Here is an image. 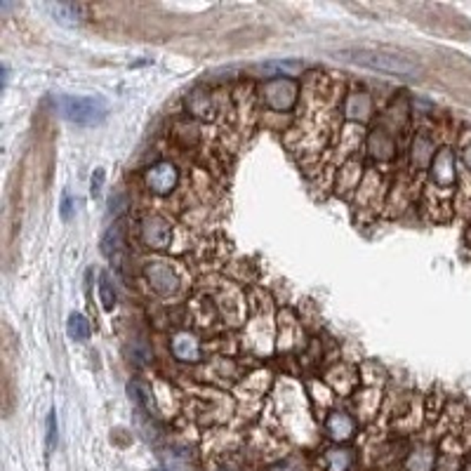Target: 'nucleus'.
Wrapping results in <instances>:
<instances>
[{"label":"nucleus","instance_id":"obj_5","mask_svg":"<svg viewBox=\"0 0 471 471\" xmlns=\"http://www.w3.org/2000/svg\"><path fill=\"white\" fill-rule=\"evenodd\" d=\"M326 431L333 441H339V443L351 441L353 434H356V422L346 413H333L326 420Z\"/></svg>","mask_w":471,"mask_h":471},{"label":"nucleus","instance_id":"obj_2","mask_svg":"<svg viewBox=\"0 0 471 471\" xmlns=\"http://www.w3.org/2000/svg\"><path fill=\"white\" fill-rule=\"evenodd\" d=\"M59 113L64 115L68 123L81 128H92L99 125L106 118V102L99 97H73L64 95L57 99Z\"/></svg>","mask_w":471,"mask_h":471},{"label":"nucleus","instance_id":"obj_13","mask_svg":"<svg viewBox=\"0 0 471 471\" xmlns=\"http://www.w3.org/2000/svg\"><path fill=\"white\" fill-rule=\"evenodd\" d=\"M104 170L97 167L95 175H92V196H99V191H102V184H104Z\"/></svg>","mask_w":471,"mask_h":471},{"label":"nucleus","instance_id":"obj_9","mask_svg":"<svg viewBox=\"0 0 471 471\" xmlns=\"http://www.w3.org/2000/svg\"><path fill=\"white\" fill-rule=\"evenodd\" d=\"M99 299H102V306L106 309V311H111V309L115 306V290H113L109 274L99 276Z\"/></svg>","mask_w":471,"mask_h":471},{"label":"nucleus","instance_id":"obj_3","mask_svg":"<svg viewBox=\"0 0 471 471\" xmlns=\"http://www.w3.org/2000/svg\"><path fill=\"white\" fill-rule=\"evenodd\" d=\"M177 184V170L170 163H158L146 172V187L156 194H167Z\"/></svg>","mask_w":471,"mask_h":471},{"label":"nucleus","instance_id":"obj_8","mask_svg":"<svg viewBox=\"0 0 471 471\" xmlns=\"http://www.w3.org/2000/svg\"><path fill=\"white\" fill-rule=\"evenodd\" d=\"M66 330H68V335H71L73 339H78V342H85V339L90 337V323H88V319H85V316H81V314H71V316H68Z\"/></svg>","mask_w":471,"mask_h":471},{"label":"nucleus","instance_id":"obj_10","mask_svg":"<svg viewBox=\"0 0 471 471\" xmlns=\"http://www.w3.org/2000/svg\"><path fill=\"white\" fill-rule=\"evenodd\" d=\"M50 12L59 24H68V26L78 24V10L73 5H50Z\"/></svg>","mask_w":471,"mask_h":471},{"label":"nucleus","instance_id":"obj_11","mask_svg":"<svg viewBox=\"0 0 471 471\" xmlns=\"http://www.w3.org/2000/svg\"><path fill=\"white\" fill-rule=\"evenodd\" d=\"M431 467H434V452L431 450H417L408 460V471H429Z\"/></svg>","mask_w":471,"mask_h":471},{"label":"nucleus","instance_id":"obj_1","mask_svg":"<svg viewBox=\"0 0 471 471\" xmlns=\"http://www.w3.org/2000/svg\"><path fill=\"white\" fill-rule=\"evenodd\" d=\"M342 57L351 64H358L363 68L377 73H389V76H405V78H415L420 76V64L415 59L398 55V52L382 50V48H349L342 50Z\"/></svg>","mask_w":471,"mask_h":471},{"label":"nucleus","instance_id":"obj_7","mask_svg":"<svg viewBox=\"0 0 471 471\" xmlns=\"http://www.w3.org/2000/svg\"><path fill=\"white\" fill-rule=\"evenodd\" d=\"M321 462L328 471H349V467L353 465V457L349 450H328Z\"/></svg>","mask_w":471,"mask_h":471},{"label":"nucleus","instance_id":"obj_4","mask_svg":"<svg viewBox=\"0 0 471 471\" xmlns=\"http://www.w3.org/2000/svg\"><path fill=\"white\" fill-rule=\"evenodd\" d=\"M142 238L149 248H165L170 243V227L160 217H146L142 222Z\"/></svg>","mask_w":471,"mask_h":471},{"label":"nucleus","instance_id":"obj_12","mask_svg":"<svg viewBox=\"0 0 471 471\" xmlns=\"http://www.w3.org/2000/svg\"><path fill=\"white\" fill-rule=\"evenodd\" d=\"M55 445H57V415L52 410L48 415V455L55 450Z\"/></svg>","mask_w":471,"mask_h":471},{"label":"nucleus","instance_id":"obj_6","mask_svg":"<svg viewBox=\"0 0 471 471\" xmlns=\"http://www.w3.org/2000/svg\"><path fill=\"white\" fill-rule=\"evenodd\" d=\"M146 276H149V283L151 288L160 292V295H170V292L175 290V276L172 271H170V266L165 264H156V266H149V271H146Z\"/></svg>","mask_w":471,"mask_h":471},{"label":"nucleus","instance_id":"obj_14","mask_svg":"<svg viewBox=\"0 0 471 471\" xmlns=\"http://www.w3.org/2000/svg\"><path fill=\"white\" fill-rule=\"evenodd\" d=\"M61 217H64V219L71 217V200H68V196L64 198V207H61Z\"/></svg>","mask_w":471,"mask_h":471}]
</instances>
